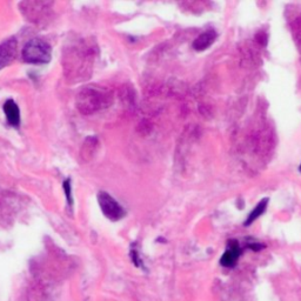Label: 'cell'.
<instances>
[{
	"mask_svg": "<svg viewBox=\"0 0 301 301\" xmlns=\"http://www.w3.org/2000/svg\"><path fill=\"white\" fill-rule=\"evenodd\" d=\"M96 47L85 39H76L65 46L63 64L65 77L73 82H82L91 76L95 59Z\"/></svg>",
	"mask_w": 301,
	"mask_h": 301,
	"instance_id": "cell-1",
	"label": "cell"
},
{
	"mask_svg": "<svg viewBox=\"0 0 301 301\" xmlns=\"http://www.w3.org/2000/svg\"><path fill=\"white\" fill-rule=\"evenodd\" d=\"M112 103V93L99 86L84 87L77 96V107L83 114H91L105 109Z\"/></svg>",
	"mask_w": 301,
	"mask_h": 301,
	"instance_id": "cell-2",
	"label": "cell"
},
{
	"mask_svg": "<svg viewBox=\"0 0 301 301\" xmlns=\"http://www.w3.org/2000/svg\"><path fill=\"white\" fill-rule=\"evenodd\" d=\"M21 56L26 63L46 64L51 60V45L42 38H33L25 44Z\"/></svg>",
	"mask_w": 301,
	"mask_h": 301,
	"instance_id": "cell-3",
	"label": "cell"
},
{
	"mask_svg": "<svg viewBox=\"0 0 301 301\" xmlns=\"http://www.w3.org/2000/svg\"><path fill=\"white\" fill-rule=\"evenodd\" d=\"M98 202L103 213L110 220L117 221V220H120L125 215V211H123L122 206L114 198H112L109 193L100 192L98 194Z\"/></svg>",
	"mask_w": 301,
	"mask_h": 301,
	"instance_id": "cell-4",
	"label": "cell"
},
{
	"mask_svg": "<svg viewBox=\"0 0 301 301\" xmlns=\"http://www.w3.org/2000/svg\"><path fill=\"white\" fill-rule=\"evenodd\" d=\"M21 11L30 21H40L42 17L47 13L48 4L47 3H22Z\"/></svg>",
	"mask_w": 301,
	"mask_h": 301,
	"instance_id": "cell-5",
	"label": "cell"
},
{
	"mask_svg": "<svg viewBox=\"0 0 301 301\" xmlns=\"http://www.w3.org/2000/svg\"><path fill=\"white\" fill-rule=\"evenodd\" d=\"M17 49L18 42L14 38H11V39L0 44V69L5 68L13 63L15 56H17Z\"/></svg>",
	"mask_w": 301,
	"mask_h": 301,
	"instance_id": "cell-6",
	"label": "cell"
},
{
	"mask_svg": "<svg viewBox=\"0 0 301 301\" xmlns=\"http://www.w3.org/2000/svg\"><path fill=\"white\" fill-rule=\"evenodd\" d=\"M4 112H5L6 119L11 126L17 127L20 123V111L14 100H7L4 105Z\"/></svg>",
	"mask_w": 301,
	"mask_h": 301,
	"instance_id": "cell-7",
	"label": "cell"
},
{
	"mask_svg": "<svg viewBox=\"0 0 301 301\" xmlns=\"http://www.w3.org/2000/svg\"><path fill=\"white\" fill-rule=\"evenodd\" d=\"M215 38H217V34H215L214 31H206V32L200 34V36L194 40V42H193V47H194L196 51H204V49L208 48L213 44Z\"/></svg>",
	"mask_w": 301,
	"mask_h": 301,
	"instance_id": "cell-8",
	"label": "cell"
},
{
	"mask_svg": "<svg viewBox=\"0 0 301 301\" xmlns=\"http://www.w3.org/2000/svg\"><path fill=\"white\" fill-rule=\"evenodd\" d=\"M240 249H239V247L237 245L229 247V248L226 249V252L223 253L221 259H220V264L225 266V267H233V266L237 264L239 257H240Z\"/></svg>",
	"mask_w": 301,
	"mask_h": 301,
	"instance_id": "cell-9",
	"label": "cell"
},
{
	"mask_svg": "<svg viewBox=\"0 0 301 301\" xmlns=\"http://www.w3.org/2000/svg\"><path fill=\"white\" fill-rule=\"evenodd\" d=\"M267 204H268L267 198L262 199L261 202L256 206V208L252 211V213L248 215V218H247V220L245 221V226H248L250 225V223H253L258 218L260 217V215L264 214V212L266 211V207H267Z\"/></svg>",
	"mask_w": 301,
	"mask_h": 301,
	"instance_id": "cell-10",
	"label": "cell"
},
{
	"mask_svg": "<svg viewBox=\"0 0 301 301\" xmlns=\"http://www.w3.org/2000/svg\"><path fill=\"white\" fill-rule=\"evenodd\" d=\"M64 190L65 193H66V198L68 200L69 204H72V195H71V180L67 179L64 183Z\"/></svg>",
	"mask_w": 301,
	"mask_h": 301,
	"instance_id": "cell-11",
	"label": "cell"
},
{
	"mask_svg": "<svg viewBox=\"0 0 301 301\" xmlns=\"http://www.w3.org/2000/svg\"><path fill=\"white\" fill-rule=\"evenodd\" d=\"M300 169H301V166H300Z\"/></svg>",
	"mask_w": 301,
	"mask_h": 301,
	"instance_id": "cell-12",
	"label": "cell"
}]
</instances>
